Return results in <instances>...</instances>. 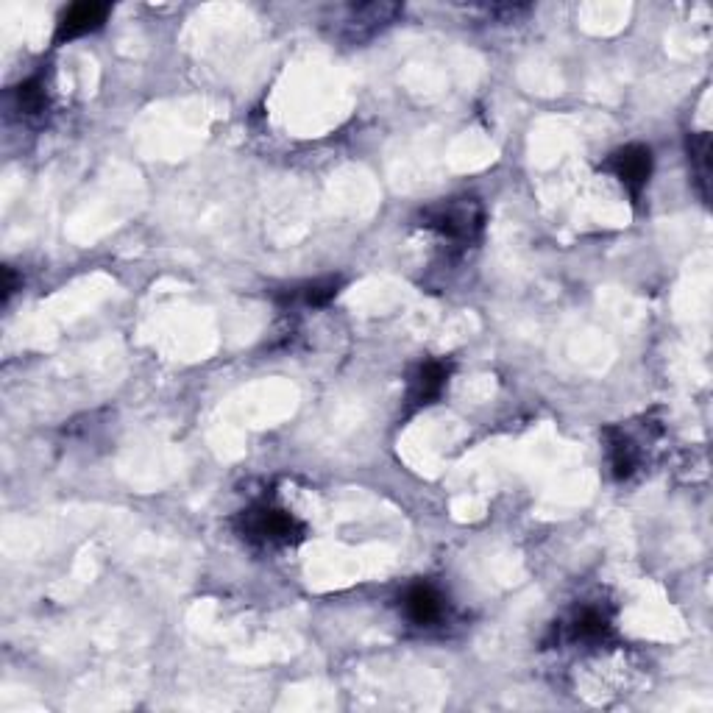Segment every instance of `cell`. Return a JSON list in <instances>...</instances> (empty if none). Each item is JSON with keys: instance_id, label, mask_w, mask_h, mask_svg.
Segmentation results:
<instances>
[{"instance_id": "1", "label": "cell", "mask_w": 713, "mask_h": 713, "mask_svg": "<svg viewBox=\"0 0 713 713\" xmlns=\"http://www.w3.org/2000/svg\"><path fill=\"white\" fill-rule=\"evenodd\" d=\"M421 226L452 243H471L482 232V207L477 198H449L424 209Z\"/></svg>"}, {"instance_id": "2", "label": "cell", "mask_w": 713, "mask_h": 713, "mask_svg": "<svg viewBox=\"0 0 713 713\" xmlns=\"http://www.w3.org/2000/svg\"><path fill=\"white\" fill-rule=\"evenodd\" d=\"M240 535L262 546H290L304 538V527L282 507L257 505L243 510Z\"/></svg>"}, {"instance_id": "3", "label": "cell", "mask_w": 713, "mask_h": 713, "mask_svg": "<svg viewBox=\"0 0 713 713\" xmlns=\"http://www.w3.org/2000/svg\"><path fill=\"white\" fill-rule=\"evenodd\" d=\"M605 168L630 190L633 198H638L641 190L649 184V176H652V151L647 145H624V148L610 154Z\"/></svg>"}, {"instance_id": "4", "label": "cell", "mask_w": 713, "mask_h": 713, "mask_svg": "<svg viewBox=\"0 0 713 713\" xmlns=\"http://www.w3.org/2000/svg\"><path fill=\"white\" fill-rule=\"evenodd\" d=\"M106 14H109V6L106 3H76L70 6L62 20H59V28H56V42H70V39L84 37L90 34L95 28L104 26Z\"/></svg>"}, {"instance_id": "5", "label": "cell", "mask_w": 713, "mask_h": 713, "mask_svg": "<svg viewBox=\"0 0 713 713\" xmlns=\"http://www.w3.org/2000/svg\"><path fill=\"white\" fill-rule=\"evenodd\" d=\"M449 382V365L438 363V360H429L424 363L410 379V404L413 407H427L432 404L446 388Z\"/></svg>"}, {"instance_id": "6", "label": "cell", "mask_w": 713, "mask_h": 713, "mask_svg": "<svg viewBox=\"0 0 713 713\" xmlns=\"http://www.w3.org/2000/svg\"><path fill=\"white\" fill-rule=\"evenodd\" d=\"M404 613L415 624H432L443 616V597L432 585H413L404 594Z\"/></svg>"}, {"instance_id": "7", "label": "cell", "mask_w": 713, "mask_h": 713, "mask_svg": "<svg viewBox=\"0 0 713 713\" xmlns=\"http://www.w3.org/2000/svg\"><path fill=\"white\" fill-rule=\"evenodd\" d=\"M608 457L616 480H630L633 471L638 468V463H641V454H638L636 443L630 441L622 429H608Z\"/></svg>"}, {"instance_id": "8", "label": "cell", "mask_w": 713, "mask_h": 713, "mask_svg": "<svg viewBox=\"0 0 713 713\" xmlns=\"http://www.w3.org/2000/svg\"><path fill=\"white\" fill-rule=\"evenodd\" d=\"M610 619L599 608H583L574 613L569 624V636L583 644H597L602 638H608Z\"/></svg>"}, {"instance_id": "9", "label": "cell", "mask_w": 713, "mask_h": 713, "mask_svg": "<svg viewBox=\"0 0 713 713\" xmlns=\"http://www.w3.org/2000/svg\"><path fill=\"white\" fill-rule=\"evenodd\" d=\"M688 156L694 165V176L700 184L702 198H708V179H711V137L708 134H697L688 140Z\"/></svg>"}, {"instance_id": "10", "label": "cell", "mask_w": 713, "mask_h": 713, "mask_svg": "<svg viewBox=\"0 0 713 713\" xmlns=\"http://www.w3.org/2000/svg\"><path fill=\"white\" fill-rule=\"evenodd\" d=\"M14 95H17V106H20L23 115H42L45 106H48V95H45V87H42L39 78H31L26 84H20L14 90Z\"/></svg>"}, {"instance_id": "11", "label": "cell", "mask_w": 713, "mask_h": 713, "mask_svg": "<svg viewBox=\"0 0 713 713\" xmlns=\"http://www.w3.org/2000/svg\"><path fill=\"white\" fill-rule=\"evenodd\" d=\"M338 287V279H321V282H312V285L304 287V290H301V299H304V304H310V307H324V304H329V301L338 296Z\"/></svg>"}, {"instance_id": "12", "label": "cell", "mask_w": 713, "mask_h": 713, "mask_svg": "<svg viewBox=\"0 0 713 713\" xmlns=\"http://www.w3.org/2000/svg\"><path fill=\"white\" fill-rule=\"evenodd\" d=\"M3 276H6V287H3V299H9L14 293V273H12V268H6L3 271Z\"/></svg>"}]
</instances>
